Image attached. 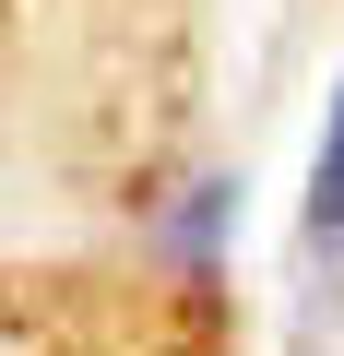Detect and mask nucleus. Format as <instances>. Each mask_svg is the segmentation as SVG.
Segmentation results:
<instances>
[{
    "label": "nucleus",
    "instance_id": "nucleus-1",
    "mask_svg": "<svg viewBox=\"0 0 344 356\" xmlns=\"http://www.w3.org/2000/svg\"><path fill=\"white\" fill-rule=\"evenodd\" d=\"M309 250H320V261H344V83H332L320 154H309Z\"/></svg>",
    "mask_w": 344,
    "mask_h": 356
}]
</instances>
